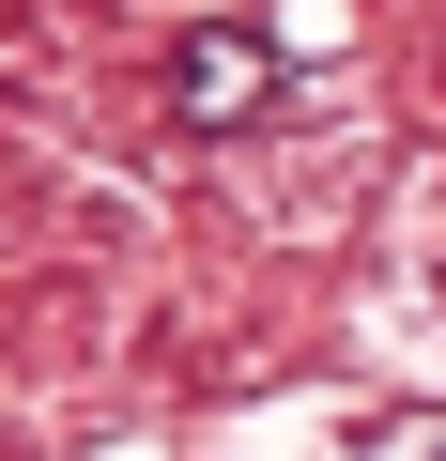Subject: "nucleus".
Masks as SVG:
<instances>
[{
    "instance_id": "obj_1",
    "label": "nucleus",
    "mask_w": 446,
    "mask_h": 461,
    "mask_svg": "<svg viewBox=\"0 0 446 461\" xmlns=\"http://www.w3.org/2000/svg\"><path fill=\"white\" fill-rule=\"evenodd\" d=\"M262 93H278V47H262V32H185V47H169V108H185V123H247Z\"/></svg>"
}]
</instances>
